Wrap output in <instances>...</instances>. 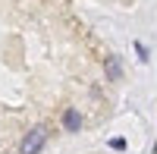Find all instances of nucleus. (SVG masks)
Returning <instances> with one entry per match:
<instances>
[{
  "mask_svg": "<svg viewBox=\"0 0 157 154\" xmlns=\"http://www.w3.org/2000/svg\"><path fill=\"white\" fill-rule=\"evenodd\" d=\"M44 142H47V129H44V126H35V129L22 138L19 151H22V154H38V151L44 148Z\"/></svg>",
  "mask_w": 157,
  "mask_h": 154,
  "instance_id": "1",
  "label": "nucleus"
},
{
  "mask_svg": "<svg viewBox=\"0 0 157 154\" xmlns=\"http://www.w3.org/2000/svg\"><path fill=\"white\" fill-rule=\"evenodd\" d=\"M63 126H66V132H78L82 129V113L78 110H66L63 113Z\"/></svg>",
  "mask_w": 157,
  "mask_h": 154,
  "instance_id": "2",
  "label": "nucleus"
},
{
  "mask_svg": "<svg viewBox=\"0 0 157 154\" xmlns=\"http://www.w3.org/2000/svg\"><path fill=\"white\" fill-rule=\"evenodd\" d=\"M107 75H110V82L123 79V69H120V60H116V57H107Z\"/></svg>",
  "mask_w": 157,
  "mask_h": 154,
  "instance_id": "3",
  "label": "nucleus"
},
{
  "mask_svg": "<svg viewBox=\"0 0 157 154\" xmlns=\"http://www.w3.org/2000/svg\"><path fill=\"white\" fill-rule=\"evenodd\" d=\"M110 148H113V151H126V138H113Z\"/></svg>",
  "mask_w": 157,
  "mask_h": 154,
  "instance_id": "4",
  "label": "nucleus"
}]
</instances>
